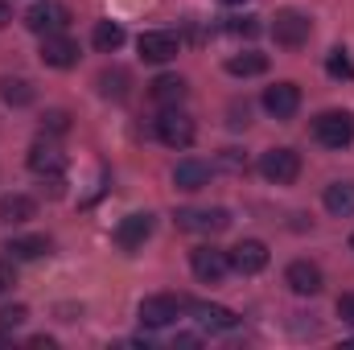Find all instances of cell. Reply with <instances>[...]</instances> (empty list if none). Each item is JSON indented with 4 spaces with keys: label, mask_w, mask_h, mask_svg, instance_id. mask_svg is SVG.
I'll return each mask as SVG.
<instances>
[{
    "label": "cell",
    "mask_w": 354,
    "mask_h": 350,
    "mask_svg": "<svg viewBox=\"0 0 354 350\" xmlns=\"http://www.w3.org/2000/svg\"><path fill=\"white\" fill-rule=\"evenodd\" d=\"M194 136H198V128H194V120H189L185 111H177V107H165V111H161V120H157V140H161V145H169V149H189Z\"/></svg>",
    "instance_id": "cell-7"
},
{
    "label": "cell",
    "mask_w": 354,
    "mask_h": 350,
    "mask_svg": "<svg viewBox=\"0 0 354 350\" xmlns=\"http://www.w3.org/2000/svg\"><path fill=\"white\" fill-rule=\"evenodd\" d=\"M227 124H231V128H248V124H252V120H248V103H243V107L235 103V107H231V120H227Z\"/></svg>",
    "instance_id": "cell-31"
},
{
    "label": "cell",
    "mask_w": 354,
    "mask_h": 350,
    "mask_svg": "<svg viewBox=\"0 0 354 350\" xmlns=\"http://www.w3.org/2000/svg\"><path fill=\"white\" fill-rule=\"evenodd\" d=\"M37 214V202L29 194H4L0 198V223H29Z\"/></svg>",
    "instance_id": "cell-19"
},
{
    "label": "cell",
    "mask_w": 354,
    "mask_h": 350,
    "mask_svg": "<svg viewBox=\"0 0 354 350\" xmlns=\"http://www.w3.org/2000/svg\"><path fill=\"white\" fill-rule=\"evenodd\" d=\"M223 4H243V0H223Z\"/></svg>",
    "instance_id": "cell-34"
},
{
    "label": "cell",
    "mask_w": 354,
    "mask_h": 350,
    "mask_svg": "<svg viewBox=\"0 0 354 350\" xmlns=\"http://www.w3.org/2000/svg\"><path fill=\"white\" fill-rule=\"evenodd\" d=\"M29 169L37 177H62L66 174V153L58 145H50V140H37L29 149Z\"/></svg>",
    "instance_id": "cell-15"
},
{
    "label": "cell",
    "mask_w": 354,
    "mask_h": 350,
    "mask_svg": "<svg viewBox=\"0 0 354 350\" xmlns=\"http://www.w3.org/2000/svg\"><path fill=\"white\" fill-rule=\"evenodd\" d=\"M227 33H235V37H256V33H260V17H235V21L227 25Z\"/></svg>",
    "instance_id": "cell-28"
},
{
    "label": "cell",
    "mask_w": 354,
    "mask_h": 350,
    "mask_svg": "<svg viewBox=\"0 0 354 350\" xmlns=\"http://www.w3.org/2000/svg\"><path fill=\"white\" fill-rule=\"evenodd\" d=\"M174 223L181 231H194V235H218V231L231 227V210H223V206H185V210L174 214Z\"/></svg>",
    "instance_id": "cell-3"
},
{
    "label": "cell",
    "mask_w": 354,
    "mask_h": 350,
    "mask_svg": "<svg viewBox=\"0 0 354 350\" xmlns=\"http://www.w3.org/2000/svg\"><path fill=\"white\" fill-rule=\"evenodd\" d=\"M284 284H288L297 297H317L326 280H322V268L313 260H292L284 268Z\"/></svg>",
    "instance_id": "cell-11"
},
{
    "label": "cell",
    "mask_w": 354,
    "mask_h": 350,
    "mask_svg": "<svg viewBox=\"0 0 354 350\" xmlns=\"http://www.w3.org/2000/svg\"><path fill=\"white\" fill-rule=\"evenodd\" d=\"M185 309L198 317V326L202 330H210V334H231V330H239V313H231V309H223V305H206V301H185Z\"/></svg>",
    "instance_id": "cell-13"
},
{
    "label": "cell",
    "mask_w": 354,
    "mask_h": 350,
    "mask_svg": "<svg viewBox=\"0 0 354 350\" xmlns=\"http://www.w3.org/2000/svg\"><path fill=\"white\" fill-rule=\"evenodd\" d=\"M264 71H268V54H256V50L227 58V75H235V79H252V75H264Z\"/></svg>",
    "instance_id": "cell-24"
},
{
    "label": "cell",
    "mask_w": 354,
    "mask_h": 350,
    "mask_svg": "<svg viewBox=\"0 0 354 350\" xmlns=\"http://www.w3.org/2000/svg\"><path fill=\"white\" fill-rule=\"evenodd\" d=\"M326 71H330V79H354V62L346 50H330V58H326Z\"/></svg>",
    "instance_id": "cell-26"
},
{
    "label": "cell",
    "mask_w": 354,
    "mask_h": 350,
    "mask_svg": "<svg viewBox=\"0 0 354 350\" xmlns=\"http://www.w3.org/2000/svg\"><path fill=\"white\" fill-rule=\"evenodd\" d=\"M8 21H12V8H8V0H0V29H4Z\"/></svg>",
    "instance_id": "cell-33"
},
{
    "label": "cell",
    "mask_w": 354,
    "mask_h": 350,
    "mask_svg": "<svg viewBox=\"0 0 354 350\" xmlns=\"http://www.w3.org/2000/svg\"><path fill=\"white\" fill-rule=\"evenodd\" d=\"M25 317H29L25 305H4V309H0V330H17Z\"/></svg>",
    "instance_id": "cell-29"
},
{
    "label": "cell",
    "mask_w": 354,
    "mask_h": 350,
    "mask_svg": "<svg viewBox=\"0 0 354 350\" xmlns=\"http://www.w3.org/2000/svg\"><path fill=\"white\" fill-rule=\"evenodd\" d=\"M41 62L54 71H71L79 62V46L66 33H50V37H41Z\"/></svg>",
    "instance_id": "cell-14"
},
{
    "label": "cell",
    "mask_w": 354,
    "mask_h": 350,
    "mask_svg": "<svg viewBox=\"0 0 354 350\" xmlns=\"http://www.w3.org/2000/svg\"><path fill=\"white\" fill-rule=\"evenodd\" d=\"M91 46H95L99 54H115V50L124 46V25H120V21H99V25L91 29Z\"/></svg>",
    "instance_id": "cell-23"
},
{
    "label": "cell",
    "mask_w": 354,
    "mask_h": 350,
    "mask_svg": "<svg viewBox=\"0 0 354 350\" xmlns=\"http://www.w3.org/2000/svg\"><path fill=\"white\" fill-rule=\"evenodd\" d=\"M264 111L272 120H292L301 111V87L297 83H272L264 91Z\"/></svg>",
    "instance_id": "cell-10"
},
{
    "label": "cell",
    "mask_w": 354,
    "mask_h": 350,
    "mask_svg": "<svg viewBox=\"0 0 354 350\" xmlns=\"http://www.w3.org/2000/svg\"><path fill=\"white\" fill-rule=\"evenodd\" d=\"M189 268H194V276L202 284H223L227 272H231V256L218 252V248H210V243H202V248L189 252Z\"/></svg>",
    "instance_id": "cell-8"
},
{
    "label": "cell",
    "mask_w": 354,
    "mask_h": 350,
    "mask_svg": "<svg viewBox=\"0 0 354 350\" xmlns=\"http://www.w3.org/2000/svg\"><path fill=\"white\" fill-rule=\"evenodd\" d=\"M12 284H17V276H12V268H8V264H0V297H4V293H8Z\"/></svg>",
    "instance_id": "cell-32"
},
{
    "label": "cell",
    "mask_w": 354,
    "mask_h": 350,
    "mask_svg": "<svg viewBox=\"0 0 354 350\" xmlns=\"http://www.w3.org/2000/svg\"><path fill=\"white\" fill-rule=\"evenodd\" d=\"M338 317H342L346 326H354V293H342V297H338Z\"/></svg>",
    "instance_id": "cell-30"
},
{
    "label": "cell",
    "mask_w": 354,
    "mask_h": 350,
    "mask_svg": "<svg viewBox=\"0 0 354 350\" xmlns=\"http://www.w3.org/2000/svg\"><path fill=\"white\" fill-rule=\"evenodd\" d=\"M66 128H71V111L54 107V111H46V116H41V132H54V136H62Z\"/></svg>",
    "instance_id": "cell-27"
},
{
    "label": "cell",
    "mask_w": 354,
    "mask_h": 350,
    "mask_svg": "<svg viewBox=\"0 0 354 350\" xmlns=\"http://www.w3.org/2000/svg\"><path fill=\"white\" fill-rule=\"evenodd\" d=\"M174 185H177V190H202V185H210V165H206V161H198V157L177 161Z\"/></svg>",
    "instance_id": "cell-18"
},
{
    "label": "cell",
    "mask_w": 354,
    "mask_h": 350,
    "mask_svg": "<svg viewBox=\"0 0 354 350\" xmlns=\"http://www.w3.org/2000/svg\"><path fill=\"white\" fill-rule=\"evenodd\" d=\"M4 252H8V260H41L50 252V239L46 235H21V239H8Z\"/></svg>",
    "instance_id": "cell-21"
},
{
    "label": "cell",
    "mask_w": 354,
    "mask_h": 350,
    "mask_svg": "<svg viewBox=\"0 0 354 350\" xmlns=\"http://www.w3.org/2000/svg\"><path fill=\"white\" fill-rule=\"evenodd\" d=\"M351 248H354V235H351Z\"/></svg>",
    "instance_id": "cell-35"
},
{
    "label": "cell",
    "mask_w": 354,
    "mask_h": 350,
    "mask_svg": "<svg viewBox=\"0 0 354 350\" xmlns=\"http://www.w3.org/2000/svg\"><path fill=\"white\" fill-rule=\"evenodd\" d=\"M153 227H157V219H153L149 210H145V214H128V219H120V227H115V243H120L124 252H136V248L149 243Z\"/></svg>",
    "instance_id": "cell-12"
},
{
    "label": "cell",
    "mask_w": 354,
    "mask_h": 350,
    "mask_svg": "<svg viewBox=\"0 0 354 350\" xmlns=\"http://www.w3.org/2000/svg\"><path fill=\"white\" fill-rule=\"evenodd\" d=\"M136 50H140L145 62H174L181 54V37L169 33V29H149V33H140Z\"/></svg>",
    "instance_id": "cell-9"
},
{
    "label": "cell",
    "mask_w": 354,
    "mask_h": 350,
    "mask_svg": "<svg viewBox=\"0 0 354 350\" xmlns=\"http://www.w3.org/2000/svg\"><path fill=\"white\" fill-rule=\"evenodd\" d=\"M227 256H231V268H235V272L256 276V272L268 268V243H260V239H243V243H235Z\"/></svg>",
    "instance_id": "cell-16"
},
{
    "label": "cell",
    "mask_w": 354,
    "mask_h": 350,
    "mask_svg": "<svg viewBox=\"0 0 354 350\" xmlns=\"http://www.w3.org/2000/svg\"><path fill=\"white\" fill-rule=\"evenodd\" d=\"M99 91L107 99H124L128 95V71H103L99 75Z\"/></svg>",
    "instance_id": "cell-25"
},
{
    "label": "cell",
    "mask_w": 354,
    "mask_h": 350,
    "mask_svg": "<svg viewBox=\"0 0 354 350\" xmlns=\"http://www.w3.org/2000/svg\"><path fill=\"white\" fill-rule=\"evenodd\" d=\"M66 25H71V8H66V4H54V0H37V4L25 12V29L37 33V37L66 33Z\"/></svg>",
    "instance_id": "cell-5"
},
{
    "label": "cell",
    "mask_w": 354,
    "mask_h": 350,
    "mask_svg": "<svg viewBox=\"0 0 354 350\" xmlns=\"http://www.w3.org/2000/svg\"><path fill=\"white\" fill-rule=\"evenodd\" d=\"M181 309H185V297H174V293H153V297H145V301H140L136 317H140V326H145V330H165V326H174L177 317H181Z\"/></svg>",
    "instance_id": "cell-2"
},
{
    "label": "cell",
    "mask_w": 354,
    "mask_h": 350,
    "mask_svg": "<svg viewBox=\"0 0 354 350\" xmlns=\"http://www.w3.org/2000/svg\"><path fill=\"white\" fill-rule=\"evenodd\" d=\"M322 202H326V210L334 219H351L354 214V181H330L326 194H322Z\"/></svg>",
    "instance_id": "cell-17"
},
{
    "label": "cell",
    "mask_w": 354,
    "mask_h": 350,
    "mask_svg": "<svg viewBox=\"0 0 354 350\" xmlns=\"http://www.w3.org/2000/svg\"><path fill=\"white\" fill-rule=\"evenodd\" d=\"M185 79L181 75H161V79H153V103H161V107H177L181 99H185Z\"/></svg>",
    "instance_id": "cell-20"
},
{
    "label": "cell",
    "mask_w": 354,
    "mask_h": 350,
    "mask_svg": "<svg viewBox=\"0 0 354 350\" xmlns=\"http://www.w3.org/2000/svg\"><path fill=\"white\" fill-rule=\"evenodd\" d=\"M313 140L326 145V149L354 145V111H322L313 120Z\"/></svg>",
    "instance_id": "cell-4"
},
{
    "label": "cell",
    "mask_w": 354,
    "mask_h": 350,
    "mask_svg": "<svg viewBox=\"0 0 354 350\" xmlns=\"http://www.w3.org/2000/svg\"><path fill=\"white\" fill-rule=\"evenodd\" d=\"M260 174L272 185H292L301 177V153L297 149H268L260 157Z\"/></svg>",
    "instance_id": "cell-6"
},
{
    "label": "cell",
    "mask_w": 354,
    "mask_h": 350,
    "mask_svg": "<svg viewBox=\"0 0 354 350\" xmlns=\"http://www.w3.org/2000/svg\"><path fill=\"white\" fill-rule=\"evenodd\" d=\"M0 99H4L8 107H29V103L37 99V91H33L29 79H21V75H17V79L4 75V79H0Z\"/></svg>",
    "instance_id": "cell-22"
},
{
    "label": "cell",
    "mask_w": 354,
    "mask_h": 350,
    "mask_svg": "<svg viewBox=\"0 0 354 350\" xmlns=\"http://www.w3.org/2000/svg\"><path fill=\"white\" fill-rule=\"evenodd\" d=\"M272 37H276V46H284V50H301V46L313 37L309 12H301V8H280V12L272 17Z\"/></svg>",
    "instance_id": "cell-1"
}]
</instances>
